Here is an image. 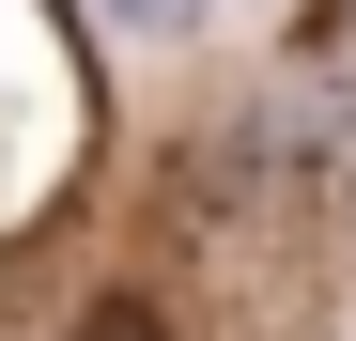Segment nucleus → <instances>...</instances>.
Here are the masks:
<instances>
[{"label":"nucleus","instance_id":"f257e3e1","mask_svg":"<svg viewBox=\"0 0 356 341\" xmlns=\"http://www.w3.org/2000/svg\"><path fill=\"white\" fill-rule=\"evenodd\" d=\"M93 16H108V31H124V47H186V31L217 16V0H93Z\"/></svg>","mask_w":356,"mask_h":341},{"label":"nucleus","instance_id":"f03ea898","mask_svg":"<svg viewBox=\"0 0 356 341\" xmlns=\"http://www.w3.org/2000/svg\"><path fill=\"white\" fill-rule=\"evenodd\" d=\"M78 341H170V310H155V295H93V310H78Z\"/></svg>","mask_w":356,"mask_h":341}]
</instances>
